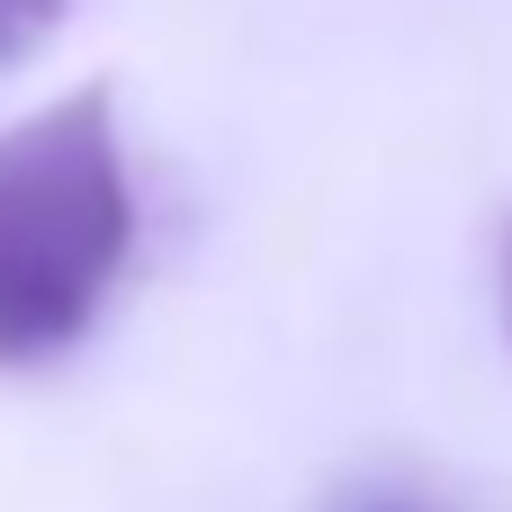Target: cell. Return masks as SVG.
Wrapping results in <instances>:
<instances>
[{
    "mask_svg": "<svg viewBox=\"0 0 512 512\" xmlns=\"http://www.w3.org/2000/svg\"><path fill=\"white\" fill-rule=\"evenodd\" d=\"M324 512H441V504H432V495H414V486H396V477H369V486L324 495Z\"/></svg>",
    "mask_w": 512,
    "mask_h": 512,
    "instance_id": "3957f363",
    "label": "cell"
},
{
    "mask_svg": "<svg viewBox=\"0 0 512 512\" xmlns=\"http://www.w3.org/2000/svg\"><path fill=\"white\" fill-rule=\"evenodd\" d=\"M504 324H512V225H504Z\"/></svg>",
    "mask_w": 512,
    "mask_h": 512,
    "instance_id": "277c9868",
    "label": "cell"
},
{
    "mask_svg": "<svg viewBox=\"0 0 512 512\" xmlns=\"http://www.w3.org/2000/svg\"><path fill=\"white\" fill-rule=\"evenodd\" d=\"M63 18H72V0H0V72L27 63L36 45H54Z\"/></svg>",
    "mask_w": 512,
    "mask_h": 512,
    "instance_id": "7a4b0ae2",
    "label": "cell"
},
{
    "mask_svg": "<svg viewBox=\"0 0 512 512\" xmlns=\"http://www.w3.org/2000/svg\"><path fill=\"white\" fill-rule=\"evenodd\" d=\"M135 252L117 90L81 81L0 126V369L72 351Z\"/></svg>",
    "mask_w": 512,
    "mask_h": 512,
    "instance_id": "6da1fadb",
    "label": "cell"
}]
</instances>
